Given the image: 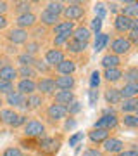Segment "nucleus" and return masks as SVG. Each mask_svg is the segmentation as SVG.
<instances>
[{
  "mask_svg": "<svg viewBox=\"0 0 138 156\" xmlns=\"http://www.w3.org/2000/svg\"><path fill=\"white\" fill-rule=\"evenodd\" d=\"M78 71V62L71 57H66L54 68V75H74Z\"/></svg>",
  "mask_w": 138,
  "mask_h": 156,
  "instance_id": "aec40b11",
  "label": "nucleus"
},
{
  "mask_svg": "<svg viewBox=\"0 0 138 156\" xmlns=\"http://www.w3.org/2000/svg\"><path fill=\"white\" fill-rule=\"evenodd\" d=\"M62 142H64V134L59 132L57 135H45L42 139H38V151L36 154L42 156H55L61 149Z\"/></svg>",
  "mask_w": 138,
  "mask_h": 156,
  "instance_id": "7ed1b4c3",
  "label": "nucleus"
},
{
  "mask_svg": "<svg viewBox=\"0 0 138 156\" xmlns=\"http://www.w3.org/2000/svg\"><path fill=\"white\" fill-rule=\"evenodd\" d=\"M64 4H66V7L62 11L61 19L79 24V21L86 17V12H88V4L86 2H83V0H71V2H64Z\"/></svg>",
  "mask_w": 138,
  "mask_h": 156,
  "instance_id": "f03ea898",
  "label": "nucleus"
},
{
  "mask_svg": "<svg viewBox=\"0 0 138 156\" xmlns=\"http://www.w3.org/2000/svg\"><path fill=\"white\" fill-rule=\"evenodd\" d=\"M43 44L42 42H36V40H28L26 44L21 47V52H24V54H28V56L31 57H40V54L43 52Z\"/></svg>",
  "mask_w": 138,
  "mask_h": 156,
  "instance_id": "a878e982",
  "label": "nucleus"
},
{
  "mask_svg": "<svg viewBox=\"0 0 138 156\" xmlns=\"http://www.w3.org/2000/svg\"><path fill=\"white\" fill-rule=\"evenodd\" d=\"M4 40L7 42V45H12V47H22L29 40V31L21 28H7L5 33H4Z\"/></svg>",
  "mask_w": 138,
  "mask_h": 156,
  "instance_id": "423d86ee",
  "label": "nucleus"
},
{
  "mask_svg": "<svg viewBox=\"0 0 138 156\" xmlns=\"http://www.w3.org/2000/svg\"><path fill=\"white\" fill-rule=\"evenodd\" d=\"M71 38L72 40H78V42H81V44L90 45V42H92V38H93V35H92V31H90L88 24L79 23V24H76V28L72 30Z\"/></svg>",
  "mask_w": 138,
  "mask_h": 156,
  "instance_id": "a211bd4d",
  "label": "nucleus"
},
{
  "mask_svg": "<svg viewBox=\"0 0 138 156\" xmlns=\"http://www.w3.org/2000/svg\"><path fill=\"white\" fill-rule=\"evenodd\" d=\"M12 90H16V89H14V83L0 80V95H2V97H5L7 94H11Z\"/></svg>",
  "mask_w": 138,
  "mask_h": 156,
  "instance_id": "09e8293b",
  "label": "nucleus"
},
{
  "mask_svg": "<svg viewBox=\"0 0 138 156\" xmlns=\"http://www.w3.org/2000/svg\"><path fill=\"white\" fill-rule=\"evenodd\" d=\"M100 66L104 69H110V68H123V59L121 57L114 56V54H104L100 59Z\"/></svg>",
  "mask_w": 138,
  "mask_h": 156,
  "instance_id": "c756f323",
  "label": "nucleus"
},
{
  "mask_svg": "<svg viewBox=\"0 0 138 156\" xmlns=\"http://www.w3.org/2000/svg\"><path fill=\"white\" fill-rule=\"evenodd\" d=\"M104 101L107 102V106L114 108V106H119L121 102V94H119V89L117 87H112V85H107L104 90Z\"/></svg>",
  "mask_w": 138,
  "mask_h": 156,
  "instance_id": "5701e85b",
  "label": "nucleus"
},
{
  "mask_svg": "<svg viewBox=\"0 0 138 156\" xmlns=\"http://www.w3.org/2000/svg\"><path fill=\"white\" fill-rule=\"evenodd\" d=\"M100 149L104 151V154H114L116 156L117 153H121V151L126 149V142H124L121 137H117V135H110L109 139L102 144Z\"/></svg>",
  "mask_w": 138,
  "mask_h": 156,
  "instance_id": "9d476101",
  "label": "nucleus"
},
{
  "mask_svg": "<svg viewBox=\"0 0 138 156\" xmlns=\"http://www.w3.org/2000/svg\"><path fill=\"white\" fill-rule=\"evenodd\" d=\"M100 78H104V82L107 85H114L119 83L123 78V68H110V69H104L100 73Z\"/></svg>",
  "mask_w": 138,
  "mask_h": 156,
  "instance_id": "4be33fe9",
  "label": "nucleus"
},
{
  "mask_svg": "<svg viewBox=\"0 0 138 156\" xmlns=\"http://www.w3.org/2000/svg\"><path fill=\"white\" fill-rule=\"evenodd\" d=\"M35 71L38 73V76H54V68H50L42 57H36L33 62Z\"/></svg>",
  "mask_w": 138,
  "mask_h": 156,
  "instance_id": "2f4dec72",
  "label": "nucleus"
},
{
  "mask_svg": "<svg viewBox=\"0 0 138 156\" xmlns=\"http://www.w3.org/2000/svg\"><path fill=\"white\" fill-rule=\"evenodd\" d=\"M0 80L11 82V83H16L17 82V68L11 61H7L4 66L0 68Z\"/></svg>",
  "mask_w": 138,
  "mask_h": 156,
  "instance_id": "393cba45",
  "label": "nucleus"
},
{
  "mask_svg": "<svg viewBox=\"0 0 138 156\" xmlns=\"http://www.w3.org/2000/svg\"><path fill=\"white\" fill-rule=\"evenodd\" d=\"M88 97H90V106H95L99 102V89H90Z\"/></svg>",
  "mask_w": 138,
  "mask_h": 156,
  "instance_id": "6e6d98bb",
  "label": "nucleus"
},
{
  "mask_svg": "<svg viewBox=\"0 0 138 156\" xmlns=\"http://www.w3.org/2000/svg\"><path fill=\"white\" fill-rule=\"evenodd\" d=\"M71 37H66V35H59V37H52V47L54 49H62L64 50V45L67 44V40Z\"/></svg>",
  "mask_w": 138,
  "mask_h": 156,
  "instance_id": "a18cd8bd",
  "label": "nucleus"
},
{
  "mask_svg": "<svg viewBox=\"0 0 138 156\" xmlns=\"http://www.w3.org/2000/svg\"><path fill=\"white\" fill-rule=\"evenodd\" d=\"M107 52L109 54H114V56L117 57H124L128 56V54H131V50H133V45L130 44L126 40V37H112V38L109 40V45H107Z\"/></svg>",
  "mask_w": 138,
  "mask_h": 156,
  "instance_id": "39448f33",
  "label": "nucleus"
},
{
  "mask_svg": "<svg viewBox=\"0 0 138 156\" xmlns=\"http://www.w3.org/2000/svg\"><path fill=\"white\" fill-rule=\"evenodd\" d=\"M17 146L21 147L24 153H31V154H35L36 151H38V139H29V137H19V140H17Z\"/></svg>",
  "mask_w": 138,
  "mask_h": 156,
  "instance_id": "7c9ffc66",
  "label": "nucleus"
},
{
  "mask_svg": "<svg viewBox=\"0 0 138 156\" xmlns=\"http://www.w3.org/2000/svg\"><path fill=\"white\" fill-rule=\"evenodd\" d=\"M28 115H24V113H17L16 116L12 118V122L9 123V127L7 128H12V130H16V128H22V125L28 122Z\"/></svg>",
  "mask_w": 138,
  "mask_h": 156,
  "instance_id": "79ce46f5",
  "label": "nucleus"
},
{
  "mask_svg": "<svg viewBox=\"0 0 138 156\" xmlns=\"http://www.w3.org/2000/svg\"><path fill=\"white\" fill-rule=\"evenodd\" d=\"M54 82L57 90H74L78 85L74 75H54Z\"/></svg>",
  "mask_w": 138,
  "mask_h": 156,
  "instance_id": "f3484780",
  "label": "nucleus"
},
{
  "mask_svg": "<svg viewBox=\"0 0 138 156\" xmlns=\"http://www.w3.org/2000/svg\"><path fill=\"white\" fill-rule=\"evenodd\" d=\"M105 9H107V12H112L114 16H117L121 11V5H119V2H105Z\"/></svg>",
  "mask_w": 138,
  "mask_h": 156,
  "instance_id": "5fc2aeb1",
  "label": "nucleus"
},
{
  "mask_svg": "<svg viewBox=\"0 0 138 156\" xmlns=\"http://www.w3.org/2000/svg\"><path fill=\"white\" fill-rule=\"evenodd\" d=\"M7 61H11V59H9V57H7L5 54H4V52H2V50H0V68L4 66V64H5Z\"/></svg>",
  "mask_w": 138,
  "mask_h": 156,
  "instance_id": "052dcab7",
  "label": "nucleus"
},
{
  "mask_svg": "<svg viewBox=\"0 0 138 156\" xmlns=\"http://www.w3.org/2000/svg\"><path fill=\"white\" fill-rule=\"evenodd\" d=\"M50 31L47 28H43V26H40V24H36L31 31H29V38L31 40H36V42H42V44H45V40H47V35H49Z\"/></svg>",
  "mask_w": 138,
  "mask_h": 156,
  "instance_id": "ea45409f",
  "label": "nucleus"
},
{
  "mask_svg": "<svg viewBox=\"0 0 138 156\" xmlns=\"http://www.w3.org/2000/svg\"><path fill=\"white\" fill-rule=\"evenodd\" d=\"M35 59H36V57L28 56V54H24V52H21V50L14 56V61L17 62V66H33Z\"/></svg>",
  "mask_w": 138,
  "mask_h": 156,
  "instance_id": "a19ab883",
  "label": "nucleus"
},
{
  "mask_svg": "<svg viewBox=\"0 0 138 156\" xmlns=\"http://www.w3.org/2000/svg\"><path fill=\"white\" fill-rule=\"evenodd\" d=\"M124 37H126V40L133 45V49L138 45V30H130V31H128Z\"/></svg>",
  "mask_w": 138,
  "mask_h": 156,
  "instance_id": "3c124183",
  "label": "nucleus"
},
{
  "mask_svg": "<svg viewBox=\"0 0 138 156\" xmlns=\"http://www.w3.org/2000/svg\"><path fill=\"white\" fill-rule=\"evenodd\" d=\"M52 101L61 106H69L72 101H76V92L74 90H57L52 95Z\"/></svg>",
  "mask_w": 138,
  "mask_h": 156,
  "instance_id": "b1692460",
  "label": "nucleus"
},
{
  "mask_svg": "<svg viewBox=\"0 0 138 156\" xmlns=\"http://www.w3.org/2000/svg\"><path fill=\"white\" fill-rule=\"evenodd\" d=\"M40 113L43 115V120H42V122L47 125V128L49 127H54V128L59 127V125L67 118L66 106H61V104H57V102H54V101L47 102Z\"/></svg>",
  "mask_w": 138,
  "mask_h": 156,
  "instance_id": "f257e3e1",
  "label": "nucleus"
},
{
  "mask_svg": "<svg viewBox=\"0 0 138 156\" xmlns=\"http://www.w3.org/2000/svg\"><path fill=\"white\" fill-rule=\"evenodd\" d=\"M93 11H95V17H99L104 21L105 16H107V9H105V2H97L93 5Z\"/></svg>",
  "mask_w": 138,
  "mask_h": 156,
  "instance_id": "49530a36",
  "label": "nucleus"
},
{
  "mask_svg": "<svg viewBox=\"0 0 138 156\" xmlns=\"http://www.w3.org/2000/svg\"><path fill=\"white\" fill-rule=\"evenodd\" d=\"M36 24H38V16H36V12H28V14L14 17V26H16V28H21V30H26V31H31Z\"/></svg>",
  "mask_w": 138,
  "mask_h": 156,
  "instance_id": "ddd939ff",
  "label": "nucleus"
},
{
  "mask_svg": "<svg viewBox=\"0 0 138 156\" xmlns=\"http://www.w3.org/2000/svg\"><path fill=\"white\" fill-rule=\"evenodd\" d=\"M110 135H112V132H109V130H104V128H95L92 127L88 130V134H86V137H88V142L92 146H95V147H99V146H102L105 142V140L109 139Z\"/></svg>",
  "mask_w": 138,
  "mask_h": 156,
  "instance_id": "dca6fc26",
  "label": "nucleus"
},
{
  "mask_svg": "<svg viewBox=\"0 0 138 156\" xmlns=\"http://www.w3.org/2000/svg\"><path fill=\"white\" fill-rule=\"evenodd\" d=\"M14 89L22 95H31L36 92V80H17L14 83Z\"/></svg>",
  "mask_w": 138,
  "mask_h": 156,
  "instance_id": "cd10ccee",
  "label": "nucleus"
},
{
  "mask_svg": "<svg viewBox=\"0 0 138 156\" xmlns=\"http://www.w3.org/2000/svg\"><path fill=\"white\" fill-rule=\"evenodd\" d=\"M119 125L130 130H136L138 128V115H121L119 116Z\"/></svg>",
  "mask_w": 138,
  "mask_h": 156,
  "instance_id": "4c0bfd02",
  "label": "nucleus"
},
{
  "mask_svg": "<svg viewBox=\"0 0 138 156\" xmlns=\"http://www.w3.org/2000/svg\"><path fill=\"white\" fill-rule=\"evenodd\" d=\"M38 16V24L40 26H43V28H47L50 31V30L54 28L57 23L61 21V17L54 16V14H50L49 11H45V9H40V12L36 14Z\"/></svg>",
  "mask_w": 138,
  "mask_h": 156,
  "instance_id": "412c9836",
  "label": "nucleus"
},
{
  "mask_svg": "<svg viewBox=\"0 0 138 156\" xmlns=\"http://www.w3.org/2000/svg\"><path fill=\"white\" fill-rule=\"evenodd\" d=\"M100 71L99 69H95L93 73H92V76H90V89H99V85H100Z\"/></svg>",
  "mask_w": 138,
  "mask_h": 156,
  "instance_id": "603ef678",
  "label": "nucleus"
},
{
  "mask_svg": "<svg viewBox=\"0 0 138 156\" xmlns=\"http://www.w3.org/2000/svg\"><path fill=\"white\" fill-rule=\"evenodd\" d=\"M130 26H131V19L123 14H117L114 16V21H112V30L117 33V37H124V35L130 31Z\"/></svg>",
  "mask_w": 138,
  "mask_h": 156,
  "instance_id": "6ab92c4d",
  "label": "nucleus"
},
{
  "mask_svg": "<svg viewBox=\"0 0 138 156\" xmlns=\"http://www.w3.org/2000/svg\"><path fill=\"white\" fill-rule=\"evenodd\" d=\"M0 156H29V154H28V153H24L19 146H7V147H4V149H2Z\"/></svg>",
  "mask_w": 138,
  "mask_h": 156,
  "instance_id": "37998d69",
  "label": "nucleus"
},
{
  "mask_svg": "<svg viewBox=\"0 0 138 156\" xmlns=\"http://www.w3.org/2000/svg\"><path fill=\"white\" fill-rule=\"evenodd\" d=\"M81 139H83V132H78V134H74L71 139H69V146H76Z\"/></svg>",
  "mask_w": 138,
  "mask_h": 156,
  "instance_id": "bf43d9fd",
  "label": "nucleus"
},
{
  "mask_svg": "<svg viewBox=\"0 0 138 156\" xmlns=\"http://www.w3.org/2000/svg\"><path fill=\"white\" fill-rule=\"evenodd\" d=\"M119 94L121 99H135L138 94V83H123V87H119Z\"/></svg>",
  "mask_w": 138,
  "mask_h": 156,
  "instance_id": "c9c22d12",
  "label": "nucleus"
},
{
  "mask_svg": "<svg viewBox=\"0 0 138 156\" xmlns=\"http://www.w3.org/2000/svg\"><path fill=\"white\" fill-rule=\"evenodd\" d=\"M66 52L62 49H54V47H45V50L42 52V59H43L50 68H55L59 62H62L66 59Z\"/></svg>",
  "mask_w": 138,
  "mask_h": 156,
  "instance_id": "1a4fd4ad",
  "label": "nucleus"
},
{
  "mask_svg": "<svg viewBox=\"0 0 138 156\" xmlns=\"http://www.w3.org/2000/svg\"><path fill=\"white\" fill-rule=\"evenodd\" d=\"M124 83H138V68L135 64H130L123 69V78Z\"/></svg>",
  "mask_w": 138,
  "mask_h": 156,
  "instance_id": "473e14b6",
  "label": "nucleus"
},
{
  "mask_svg": "<svg viewBox=\"0 0 138 156\" xmlns=\"http://www.w3.org/2000/svg\"><path fill=\"white\" fill-rule=\"evenodd\" d=\"M0 108H4V97L0 95Z\"/></svg>",
  "mask_w": 138,
  "mask_h": 156,
  "instance_id": "e2e57ef3",
  "label": "nucleus"
},
{
  "mask_svg": "<svg viewBox=\"0 0 138 156\" xmlns=\"http://www.w3.org/2000/svg\"><path fill=\"white\" fill-rule=\"evenodd\" d=\"M116 156H138L136 146H131L130 149H124V151H121V153H117Z\"/></svg>",
  "mask_w": 138,
  "mask_h": 156,
  "instance_id": "13d9d810",
  "label": "nucleus"
},
{
  "mask_svg": "<svg viewBox=\"0 0 138 156\" xmlns=\"http://www.w3.org/2000/svg\"><path fill=\"white\" fill-rule=\"evenodd\" d=\"M11 11V2L7 0H0V16H7Z\"/></svg>",
  "mask_w": 138,
  "mask_h": 156,
  "instance_id": "4d7b16f0",
  "label": "nucleus"
},
{
  "mask_svg": "<svg viewBox=\"0 0 138 156\" xmlns=\"http://www.w3.org/2000/svg\"><path fill=\"white\" fill-rule=\"evenodd\" d=\"M40 2H29V0H14L11 2V14L14 17L16 16H22L28 12H35V5H38Z\"/></svg>",
  "mask_w": 138,
  "mask_h": 156,
  "instance_id": "4468645a",
  "label": "nucleus"
},
{
  "mask_svg": "<svg viewBox=\"0 0 138 156\" xmlns=\"http://www.w3.org/2000/svg\"><path fill=\"white\" fill-rule=\"evenodd\" d=\"M47 104V101L42 97L40 94H31L26 97V104H24V115H28V113H40L42 109H43V106Z\"/></svg>",
  "mask_w": 138,
  "mask_h": 156,
  "instance_id": "2eb2a0df",
  "label": "nucleus"
},
{
  "mask_svg": "<svg viewBox=\"0 0 138 156\" xmlns=\"http://www.w3.org/2000/svg\"><path fill=\"white\" fill-rule=\"evenodd\" d=\"M130 30H138V19H131V26Z\"/></svg>",
  "mask_w": 138,
  "mask_h": 156,
  "instance_id": "680f3d73",
  "label": "nucleus"
},
{
  "mask_svg": "<svg viewBox=\"0 0 138 156\" xmlns=\"http://www.w3.org/2000/svg\"><path fill=\"white\" fill-rule=\"evenodd\" d=\"M76 28V24L71 21H64V19H61V21L55 24L54 28L50 30V33L54 35V37H59V35H66V37H71L72 30Z\"/></svg>",
  "mask_w": 138,
  "mask_h": 156,
  "instance_id": "bb28decb",
  "label": "nucleus"
},
{
  "mask_svg": "<svg viewBox=\"0 0 138 156\" xmlns=\"http://www.w3.org/2000/svg\"><path fill=\"white\" fill-rule=\"evenodd\" d=\"M95 128H104L109 132H114L119 127V115L117 113H109V115H102V116L93 123Z\"/></svg>",
  "mask_w": 138,
  "mask_h": 156,
  "instance_id": "9b49d317",
  "label": "nucleus"
},
{
  "mask_svg": "<svg viewBox=\"0 0 138 156\" xmlns=\"http://www.w3.org/2000/svg\"><path fill=\"white\" fill-rule=\"evenodd\" d=\"M102 19H99V17H93L92 19V24H90L88 28H90V31H92V35H97V33H100V28H102Z\"/></svg>",
  "mask_w": 138,
  "mask_h": 156,
  "instance_id": "864d4df0",
  "label": "nucleus"
},
{
  "mask_svg": "<svg viewBox=\"0 0 138 156\" xmlns=\"http://www.w3.org/2000/svg\"><path fill=\"white\" fill-rule=\"evenodd\" d=\"M24 104H26V95L19 94L17 90H12L11 94H7L4 97V106L11 108L14 111H19L21 113L24 109Z\"/></svg>",
  "mask_w": 138,
  "mask_h": 156,
  "instance_id": "f8f14e48",
  "label": "nucleus"
},
{
  "mask_svg": "<svg viewBox=\"0 0 138 156\" xmlns=\"http://www.w3.org/2000/svg\"><path fill=\"white\" fill-rule=\"evenodd\" d=\"M66 111H67V116H72V118H76L79 113L83 111V104L79 102V101H72L69 106H66Z\"/></svg>",
  "mask_w": 138,
  "mask_h": 156,
  "instance_id": "c03bdc74",
  "label": "nucleus"
},
{
  "mask_svg": "<svg viewBox=\"0 0 138 156\" xmlns=\"http://www.w3.org/2000/svg\"><path fill=\"white\" fill-rule=\"evenodd\" d=\"M64 7H66V4L64 2H61V0H52V2H47L45 4V11H49L50 14H54V16L61 17L62 16V11H64Z\"/></svg>",
  "mask_w": 138,
  "mask_h": 156,
  "instance_id": "e433bc0d",
  "label": "nucleus"
},
{
  "mask_svg": "<svg viewBox=\"0 0 138 156\" xmlns=\"http://www.w3.org/2000/svg\"><path fill=\"white\" fill-rule=\"evenodd\" d=\"M78 122H76V118H72V116H67L64 122H62V134L64 132H71L72 128H76Z\"/></svg>",
  "mask_w": 138,
  "mask_h": 156,
  "instance_id": "de8ad7c7",
  "label": "nucleus"
},
{
  "mask_svg": "<svg viewBox=\"0 0 138 156\" xmlns=\"http://www.w3.org/2000/svg\"><path fill=\"white\" fill-rule=\"evenodd\" d=\"M57 92L54 76H38L36 78V94H40L43 99H52V95Z\"/></svg>",
  "mask_w": 138,
  "mask_h": 156,
  "instance_id": "6e6552de",
  "label": "nucleus"
},
{
  "mask_svg": "<svg viewBox=\"0 0 138 156\" xmlns=\"http://www.w3.org/2000/svg\"><path fill=\"white\" fill-rule=\"evenodd\" d=\"M116 111H119L121 115H136L138 111V99H123L119 102Z\"/></svg>",
  "mask_w": 138,
  "mask_h": 156,
  "instance_id": "c85d7f7f",
  "label": "nucleus"
},
{
  "mask_svg": "<svg viewBox=\"0 0 138 156\" xmlns=\"http://www.w3.org/2000/svg\"><path fill=\"white\" fill-rule=\"evenodd\" d=\"M17 68V80H36L38 73L33 66H16Z\"/></svg>",
  "mask_w": 138,
  "mask_h": 156,
  "instance_id": "72a5a7b5",
  "label": "nucleus"
},
{
  "mask_svg": "<svg viewBox=\"0 0 138 156\" xmlns=\"http://www.w3.org/2000/svg\"><path fill=\"white\" fill-rule=\"evenodd\" d=\"M19 111H14V109H11V108H0V125L2 127H9V123L12 122V118L16 116Z\"/></svg>",
  "mask_w": 138,
  "mask_h": 156,
  "instance_id": "58836bf2",
  "label": "nucleus"
},
{
  "mask_svg": "<svg viewBox=\"0 0 138 156\" xmlns=\"http://www.w3.org/2000/svg\"><path fill=\"white\" fill-rule=\"evenodd\" d=\"M109 40H110V35L109 33H104V31L97 33V35H95V42H93V50H95V52H102L104 49H107Z\"/></svg>",
  "mask_w": 138,
  "mask_h": 156,
  "instance_id": "f704fd0d",
  "label": "nucleus"
},
{
  "mask_svg": "<svg viewBox=\"0 0 138 156\" xmlns=\"http://www.w3.org/2000/svg\"><path fill=\"white\" fill-rule=\"evenodd\" d=\"M81 156H105L104 151L100 149V147H95V146H88L86 149L81 153Z\"/></svg>",
  "mask_w": 138,
  "mask_h": 156,
  "instance_id": "8fccbe9b",
  "label": "nucleus"
},
{
  "mask_svg": "<svg viewBox=\"0 0 138 156\" xmlns=\"http://www.w3.org/2000/svg\"><path fill=\"white\" fill-rule=\"evenodd\" d=\"M64 52H66L67 57L74 59L76 62L79 61V57L83 59V56L88 59V45L81 44V42H78V40H72V38H69L67 44L64 45Z\"/></svg>",
  "mask_w": 138,
  "mask_h": 156,
  "instance_id": "0eeeda50",
  "label": "nucleus"
},
{
  "mask_svg": "<svg viewBox=\"0 0 138 156\" xmlns=\"http://www.w3.org/2000/svg\"><path fill=\"white\" fill-rule=\"evenodd\" d=\"M47 125H45L40 118H35V116H29L28 122L22 125L21 132H22V137H29V139H42L47 135Z\"/></svg>",
  "mask_w": 138,
  "mask_h": 156,
  "instance_id": "20e7f679",
  "label": "nucleus"
}]
</instances>
